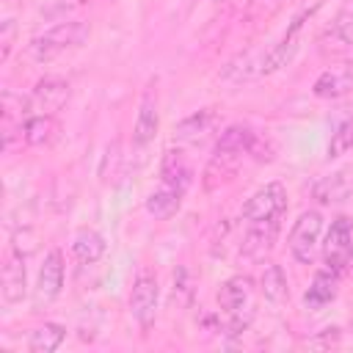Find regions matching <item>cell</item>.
<instances>
[{
    "label": "cell",
    "mask_w": 353,
    "mask_h": 353,
    "mask_svg": "<svg viewBox=\"0 0 353 353\" xmlns=\"http://www.w3.org/2000/svg\"><path fill=\"white\" fill-rule=\"evenodd\" d=\"M85 39H88V25L85 22H77V19H66V22L52 25L41 36H36L30 41V55L36 61H52V58H58V55L80 47Z\"/></svg>",
    "instance_id": "1"
},
{
    "label": "cell",
    "mask_w": 353,
    "mask_h": 353,
    "mask_svg": "<svg viewBox=\"0 0 353 353\" xmlns=\"http://www.w3.org/2000/svg\"><path fill=\"white\" fill-rule=\"evenodd\" d=\"M320 237H323V215L317 210H306L298 215V221L290 229V254L301 265H312L320 251Z\"/></svg>",
    "instance_id": "2"
},
{
    "label": "cell",
    "mask_w": 353,
    "mask_h": 353,
    "mask_svg": "<svg viewBox=\"0 0 353 353\" xmlns=\"http://www.w3.org/2000/svg\"><path fill=\"white\" fill-rule=\"evenodd\" d=\"M320 248H323L325 268L342 276L350 268V259H353V221L347 215L334 218Z\"/></svg>",
    "instance_id": "3"
},
{
    "label": "cell",
    "mask_w": 353,
    "mask_h": 353,
    "mask_svg": "<svg viewBox=\"0 0 353 353\" xmlns=\"http://www.w3.org/2000/svg\"><path fill=\"white\" fill-rule=\"evenodd\" d=\"M287 212V188L281 182H268L265 188H259L243 207V218L248 223H270V221H281V215Z\"/></svg>",
    "instance_id": "4"
},
{
    "label": "cell",
    "mask_w": 353,
    "mask_h": 353,
    "mask_svg": "<svg viewBox=\"0 0 353 353\" xmlns=\"http://www.w3.org/2000/svg\"><path fill=\"white\" fill-rule=\"evenodd\" d=\"M314 11H317V8H306V11H301V14L290 22V28H287V33L279 39V44H273V47L265 52V58H262V63H259V74H273V72H279L281 66H287V63L295 58V52H298V47H301V30H303L306 19H309Z\"/></svg>",
    "instance_id": "5"
},
{
    "label": "cell",
    "mask_w": 353,
    "mask_h": 353,
    "mask_svg": "<svg viewBox=\"0 0 353 353\" xmlns=\"http://www.w3.org/2000/svg\"><path fill=\"white\" fill-rule=\"evenodd\" d=\"M157 301H160V287H157L154 273L141 270L132 281V290H130V314L135 317V323L141 328H149L154 323Z\"/></svg>",
    "instance_id": "6"
},
{
    "label": "cell",
    "mask_w": 353,
    "mask_h": 353,
    "mask_svg": "<svg viewBox=\"0 0 353 353\" xmlns=\"http://www.w3.org/2000/svg\"><path fill=\"white\" fill-rule=\"evenodd\" d=\"M160 130V110H157V83L149 80L143 97H141V105H138V119H135V130H132V143L138 149L149 146L154 141Z\"/></svg>",
    "instance_id": "7"
},
{
    "label": "cell",
    "mask_w": 353,
    "mask_h": 353,
    "mask_svg": "<svg viewBox=\"0 0 353 353\" xmlns=\"http://www.w3.org/2000/svg\"><path fill=\"white\" fill-rule=\"evenodd\" d=\"M61 287H63V254L58 248H50L44 254V262L36 279V306L52 303L61 295Z\"/></svg>",
    "instance_id": "8"
},
{
    "label": "cell",
    "mask_w": 353,
    "mask_h": 353,
    "mask_svg": "<svg viewBox=\"0 0 353 353\" xmlns=\"http://www.w3.org/2000/svg\"><path fill=\"white\" fill-rule=\"evenodd\" d=\"M69 97H72L69 80L50 74V77H41V80L33 85L30 102H33V110H39V113H52V116H55V113L69 102Z\"/></svg>",
    "instance_id": "9"
},
{
    "label": "cell",
    "mask_w": 353,
    "mask_h": 353,
    "mask_svg": "<svg viewBox=\"0 0 353 353\" xmlns=\"http://www.w3.org/2000/svg\"><path fill=\"white\" fill-rule=\"evenodd\" d=\"M0 292H3V301L6 303H17L25 298L28 292V270H25V256L11 248L3 259V268H0Z\"/></svg>",
    "instance_id": "10"
},
{
    "label": "cell",
    "mask_w": 353,
    "mask_h": 353,
    "mask_svg": "<svg viewBox=\"0 0 353 353\" xmlns=\"http://www.w3.org/2000/svg\"><path fill=\"white\" fill-rule=\"evenodd\" d=\"M251 298H254V281L248 276H232L218 290V306L229 317H243V312L251 306Z\"/></svg>",
    "instance_id": "11"
},
{
    "label": "cell",
    "mask_w": 353,
    "mask_h": 353,
    "mask_svg": "<svg viewBox=\"0 0 353 353\" xmlns=\"http://www.w3.org/2000/svg\"><path fill=\"white\" fill-rule=\"evenodd\" d=\"M353 91V63H334L323 69L312 85V94L320 99H336Z\"/></svg>",
    "instance_id": "12"
},
{
    "label": "cell",
    "mask_w": 353,
    "mask_h": 353,
    "mask_svg": "<svg viewBox=\"0 0 353 353\" xmlns=\"http://www.w3.org/2000/svg\"><path fill=\"white\" fill-rule=\"evenodd\" d=\"M218 127V116L212 110H196L188 119H182L174 130V138L179 143H201L212 135V130Z\"/></svg>",
    "instance_id": "13"
},
{
    "label": "cell",
    "mask_w": 353,
    "mask_h": 353,
    "mask_svg": "<svg viewBox=\"0 0 353 353\" xmlns=\"http://www.w3.org/2000/svg\"><path fill=\"white\" fill-rule=\"evenodd\" d=\"M58 132H61V124H58V119L52 113H36V116H28L22 121V132L19 135H22V141L28 146H47V143H52L58 138Z\"/></svg>",
    "instance_id": "14"
},
{
    "label": "cell",
    "mask_w": 353,
    "mask_h": 353,
    "mask_svg": "<svg viewBox=\"0 0 353 353\" xmlns=\"http://www.w3.org/2000/svg\"><path fill=\"white\" fill-rule=\"evenodd\" d=\"M276 234H279V221H270V223H251V229L245 232L243 237V254L248 259H265V254L273 248L276 243Z\"/></svg>",
    "instance_id": "15"
},
{
    "label": "cell",
    "mask_w": 353,
    "mask_h": 353,
    "mask_svg": "<svg viewBox=\"0 0 353 353\" xmlns=\"http://www.w3.org/2000/svg\"><path fill=\"white\" fill-rule=\"evenodd\" d=\"M339 279H342V276L334 273V270H328V268L317 270L314 279H312V284H309V290H306V295H303V303H306L309 309H323L325 303H331V301L336 298Z\"/></svg>",
    "instance_id": "16"
},
{
    "label": "cell",
    "mask_w": 353,
    "mask_h": 353,
    "mask_svg": "<svg viewBox=\"0 0 353 353\" xmlns=\"http://www.w3.org/2000/svg\"><path fill=\"white\" fill-rule=\"evenodd\" d=\"M182 196H185V190L160 182V188L152 190L149 199H146V212L154 215L157 221H168L171 215H176V210H179V204H182Z\"/></svg>",
    "instance_id": "17"
},
{
    "label": "cell",
    "mask_w": 353,
    "mask_h": 353,
    "mask_svg": "<svg viewBox=\"0 0 353 353\" xmlns=\"http://www.w3.org/2000/svg\"><path fill=\"white\" fill-rule=\"evenodd\" d=\"M66 339V328L58 323H41L30 331L28 336V350L30 353H52L61 347V342Z\"/></svg>",
    "instance_id": "18"
},
{
    "label": "cell",
    "mask_w": 353,
    "mask_h": 353,
    "mask_svg": "<svg viewBox=\"0 0 353 353\" xmlns=\"http://www.w3.org/2000/svg\"><path fill=\"white\" fill-rule=\"evenodd\" d=\"M160 182L174 185L179 190H188V185H190V165L185 163L182 152H174V149L165 152L163 165H160Z\"/></svg>",
    "instance_id": "19"
},
{
    "label": "cell",
    "mask_w": 353,
    "mask_h": 353,
    "mask_svg": "<svg viewBox=\"0 0 353 353\" xmlns=\"http://www.w3.org/2000/svg\"><path fill=\"white\" fill-rule=\"evenodd\" d=\"M72 254L83 262V265H91L97 259H102L105 254V237L94 229H80L72 240Z\"/></svg>",
    "instance_id": "20"
},
{
    "label": "cell",
    "mask_w": 353,
    "mask_h": 353,
    "mask_svg": "<svg viewBox=\"0 0 353 353\" xmlns=\"http://www.w3.org/2000/svg\"><path fill=\"white\" fill-rule=\"evenodd\" d=\"M259 290H262L265 301H270V303H281V301H287V295H290L287 276H284V270H281L276 262H268V265L262 268Z\"/></svg>",
    "instance_id": "21"
},
{
    "label": "cell",
    "mask_w": 353,
    "mask_h": 353,
    "mask_svg": "<svg viewBox=\"0 0 353 353\" xmlns=\"http://www.w3.org/2000/svg\"><path fill=\"white\" fill-rule=\"evenodd\" d=\"M347 149H353V119H345V121H339V124L331 130V141H328L325 157H328V160H336V157H342Z\"/></svg>",
    "instance_id": "22"
},
{
    "label": "cell",
    "mask_w": 353,
    "mask_h": 353,
    "mask_svg": "<svg viewBox=\"0 0 353 353\" xmlns=\"http://www.w3.org/2000/svg\"><path fill=\"white\" fill-rule=\"evenodd\" d=\"M342 176H345V174H334V176H325L323 182H317L314 196H317L323 204H328V201H339V199L347 193V185H345Z\"/></svg>",
    "instance_id": "23"
},
{
    "label": "cell",
    "mask_w": 353,
    "mask_h": 353,
    "mask_svg": "<svg viewBox=\"0 0 353 353\" xmlns=\"http://www.w3.org/2000/svg\"><path fill=\"white\" fill-rule=\"evenodd\" d=\"M28 110H33L30 97H22V94H14V91L3 94V116H6V121L28 116Z\"/></svg>",
    "instance_id": "24"
},
{
    "label": "cell",
    "mask_w": 353,
    "mask_h": 353,
    "mask_svg": "<svg viewBox=\"0 0 353 353\" xmlns=\"http://www.w3.org/2000/svg\"><path fill=\"white\" fill-rule=\"evenodd\" d=\"M350 28H353V0H347L342 8H339V14H336V19L331 22V28H328V33L331 36H347L350 33Z\"/></svg>",
    "instance_id": "25"
},
{
    "label": "cell",
    "mask_w": 353,
    "mask_h": 353,
    "mask_svg": "<svg viewBox=\"0 0 353 353\" xmlns=\"http://www.w3.org/2000/svg\"><path fill=\"white\" fill-rule=\"evenodd\" d=\"M14 36H17V25L14 19H6L0 28V61H8L11 47H14Z\"/></svg>",
    "instance_id": "26"
},
{
    "label": "cell",
    "mask_w": 353,
    "mask_h": 353,
    "mask_svg": "<svg viewBox=\"0 0 353 353\" xmlns=\"http://www.w3.org/2000/svg\"><path fill=\"white\" fill-rule=\"evenodd\" d=\"M281 3H284V0H251L248 11H251L254 17H270Z\"/></svg>",
    "instance_id": "27"
},
{
    "label": "cell",
    "mask_w": 353,
    "mask_h": 353,
    "mask_svg": "<svg viewBox=\"0 0 353 353\" xmlns=\"http://www.w3.org/2000/svg\"><path fill=\"white\" fill-rule=\"evenodd\" d=\"M212 3H221V0H212Z\"/></svg>",
    "instance_id": "28"
}]
</instances>
